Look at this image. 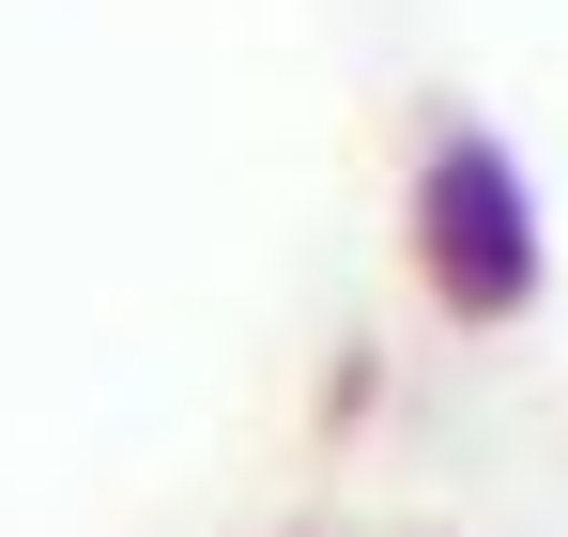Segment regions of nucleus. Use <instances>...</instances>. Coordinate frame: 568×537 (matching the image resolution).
<instances>
[{
  "label": "nucleus",
  "instance_id": "f257e3e1",
  "mask_svg": "<svg viewBox=\"0 0 568 537\" xmlns=\"http://www.w3.org/2000/svg\"><path fill=\"white\" fill-rule=\"evenodd\" d=\"M415 231H430V292L462 307V323H523L538 307V200L507 170V139H430V170H415Z\"/></svg>",
  "mask_w": 568,
  "mask_h": 537
}]
</instances>
